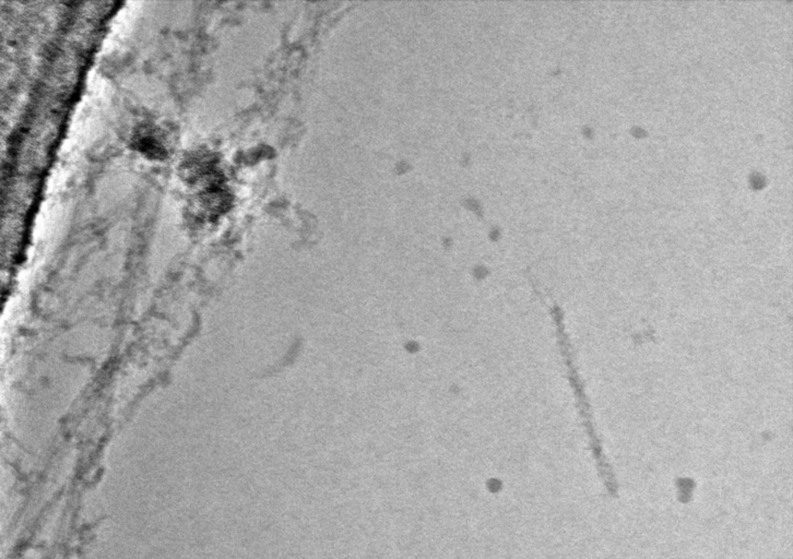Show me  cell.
Segmentation results:
<instances>
[{
    "label": "cell",
    "mask_w": 793,
    "mask_h": 559,
    "mask_svg": "<svg viewBox=\"0 0 793 559\" xmlns=\"http://www.w3.org/2000/svg\"><path fill=\"white\" fill-rule=\"evenodd\" d=\"M135 142L143 152L150 155L152 158H160L165 155L167 149L164 147V140L162 136L159 135V131L155 129H145L139 133L138 137L135 138Z\"/></svg>",
    "instance_id": "cell-1"
}]
</instances>
